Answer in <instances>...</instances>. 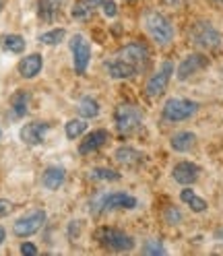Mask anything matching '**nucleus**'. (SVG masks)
<instances>
[{"mask_svg": "<svg viewBox=\"0 0 223 256\" xmlns=\"http://www.w3.org/2000/svg\"><path fill=\"white\" fill-rule=\"evenodd\" d=\"M116 159L124 166H136L142 159V155L138 151H134L132 147H122V149L116 151Z\"/></svg>", "mask_w": 223, "mask_h": 256, "instance_id": "nucleus-22", "label": "nucleus"}, {"mask_svg": "<svg viewBox=\"0 0 223 256\" xmlns=\"http://www.w3.org/2000/svg\"><path fill=\"white\" fill-rule=\"evenodd\" d=\"M2 6H4V0H0V10H2Z\"/></svg>", "mask_w": 223, "mask_h": 256, "instance_id": "nucleus-38", "label": "nucleus"}, {"mask_svg": "<svg viewBox=\"0 0 223 256\" xmlns=\"http://www.w3.org/2000/svg\"><path fill=\"white\" fill-rule=\"evenodd\" d=\"M60 10V0H42L40 2V17L46 23H52Z\"/></svg>", "mask_w": 223, "mask_h": 256, "instance_id": "nucleus-21", "label": "nucleus"}, {"mask_svg": "<svg viewBox=\"0 0 223 256\" xmlns=\"http://www.w3.org/2000/svg\"><path fill=\"white\" fill-rule=\"evenodd\" d=\"M83 2L91 8V10H95V8H98V6H102L104 4V0H83Z\"/></svg>", "mask_w": 223, "mask_h": 256, "instance_id": "nucleus-36", "label": "nucleus"}, {"mask_svg": "<svg viewBox=\"0 0 223 256\" xmlns=\"http://www.w3.org/2000/svg\"><path fill=\"white\" fill-rule=\"evenodd\" d=\"M46 130H48V124L29 122L27 126L21 128V138H23V142H27V145H40V142L44 140Z\"/></svg>", "mask_w": 223, "mask_h": 256, "instance_id": "nucleus-13", "label": "nucleus"}, {"mask_svg": "<svg viewBox=\"0 0 223 256\" xmlns=\"http://www.w3.org/2000/svg\"><path fill=\"white\" fill-rule=\"evenodd\" d=\"M180 198H182V202H186L194 213H204V211H206V200L200 198L194 190L184 188V190L180 192Z\"/></svg>", "mask_w": 223, "mask_h": 256, "instance_id": "nucleus-17", "label": "nucleus"}, {"mask_svg": "<svg viewBox=\"0 0 223 256\" xmlns=\"http://www.w3.org/2000/svg\"><path fill=\"white\" fill-rule=\"evenodd\" d=\"M44 223H46V211L36 209V211H31V213H27L21 219L14 221L12 232H14V236H19V238H29V236L38 234Z\"/></svg>", "mask_w": 223, "mask_h": 256, "instance_id": "nucleus-6", "label": "nucleus"}, {"mask_svg": "<svg viewBox=\"0 0 223 256\" xmlns=\"http://www.w3.org/2000/svg\"><path fill=\"white\" fill-rule=\"evenodd\" d=\"M106 138H108L106 130H95V132H91V134L81 142L78 151H81V153H91V151H95V149H100L104 142H106Z\"/></svg>", "mask_w": 223, "mask_h": 256, "instance_id": "nucleus-18", "label": "nucleus"}, {"mask_svg": "<svg viewBox=\"0 0 223 256\" xmlns=\"http://www.w3.org/2000/svg\"><path fill=\"white\" fill-rule=\"evenodd\" d=\"M78 114H81L83 118H95V116L100 114V106H98V102L91 100V98L81 100V104H78Z\"/></svg>", "mask_w": 223, "mask_h": 256, "instance_id": "nucleus-23", "label": "nucleus"}, {"mask_svg": "<svg viewBox=\"0 0 223 256\" xmlns=\"http://www.w3.org/2000/svg\"><path fill=\"white\" fill-rule=\"evenodd\" d=\"M166 219H168V223H180V219H182V215L178 213V209H174V206H170V209L166 211Z\"/></svg>", "mask_w": 223, "mask_h": 256, "instance_id": "nucleus-31", "label": "nucleus"}, {"mask_svg": "<svg viewBox=\"0 0 223 256\" xmlns=\"http://www.w3.org/2000/svg\"><path fill=\"white\" fill-rule=\"evenodd\" d=\"M2 44H4V50L12 52V54H21L25 50V40L21 36H14V34L12 36H4Z\"/></svg>", "mask_w": 223, "mask_h": 256, "instance_id": "nucleus-24", "label": "nucleus"}, {"mask_svg": "<svg viewBox=\"0 0 223 256\" xmlns=\"http://www.w3.org/2000/svg\"><path fill=\"white\" fill-rule=\"evenodd\" d=\"M145 29L147 34L151 36V40L157 46H170L174 40V25L172 21L166 17V14L157 12V10H149L145 12Z\"/></svg>", "mask_w": 223, "mask_h": 256, "instance_id": "nucleus-1", "label": "nucleus"}, {"mask_svg": "<svg viewBox=\"0 0 223 256\" xmlns=\"http://www.w3.org/2000/svg\"><path fill=\"white\" fill-rule=\"evenodd\" d=\"M64 38V29H52V31H46V34L40 36V42L42 44H48V46H56L62 42Z\"/></svg>", "mask_w": 223, "mask_h": 256, "instance_id": "nucleus-25", "label": "nucleus"}, {"mask_svg": "<svg viewBox=\"0 0 223 256\" xmlns=\"http://www.w3.org/2000/svg\"><path fill=\"white\" fill-rule=\"evenodd\" d=\"M93 178H102V180H118L120 176L114 170H106V168H98L93 170Z\"/></svg>", "mask_w": 223, "mask_h": 256, "instance_id": "nucleus-28", "label": "nucleus"}, {"mask_svg": "<svg viewBox=\"0 0 223 256\" xmlns=\"http://www.w3.org/2000/svg\"><path fill=\"white\" fill-rule=\"evenodd\" d=\"M188 36H190V42H192L196 48H200V50H217V48L221 46L219 31L215 29L213 23L204 21V19L192 23Z\"/></svg>", "mask_w": 223, "mask_h": 256, "instance_id": "nucleus-2", "label": "nucleus"}, {"mask_svg": "<svg viewBox=\"0 0 223 256\" xmlns=\"http://www.w3.org/2000/svg\"><path fill=\"white\" fill-rule=\"evenodd\" d=\"M162 2L168 4V6H172V8H178V6L186 4V0H162Z\"/></svg>", "mask_w": 223, "mask_h": 256, "instance_id": "nucleus-35", "label": "nucleus"}, {"mask_svg": "<svg viewBox=\"0 0 223 256\" xmlns=\"http://www.w3.org/2000/svg\"><path fill=\"white\" fill-rule=\"evenodd\" d=\"M0 136H2V130H0Z\"/></svg>", "mask_w": 223, "mask_h": 256, "instance_id": "nucleus-41", "label": "nucleus"}, {"mask_svg": "<svg viewBox=\"0 0 223 256\" xmlns=\"http://www.w3.org/2000/svg\"><path fill=\"white\" fill-rule=\"evenodd\" d=\"M172 72H174V62L166 60L162 66H159V70L149 78V83H147V95H149V98H157V95H162L168 89Z\"/></svg>", "mask_w": 223, "mask_h": 256, "instance_id": "nucleus-7", "label": "nucleus"}, {"mask_svg": "<svg viewBox=\"0 0 223 256\" xmlns=\"http://www.w3.org/2000/svg\"><path fill=\"white\" fill-rule=\"evenodd\" d=\"M4 236H6V234H4V228H2V226H0V244H2V242H4Z\"/></svg>", "mask_w": 223, "mask_h": 256, "instance_id": "nucleus-37", "label": "nucleus"}, {"mask_svg": "<svg viewBox=\"0 0 223 256\" xmlns=\"http://www.w3.org/2000/svg\"><path fill=\"white\" fill-rule=\"evenodd\" d=\"M70 50L74 54V70L78 74H83L87 70L89 60H91V46L81 36H72L70 38Z\"/></svg>", "mask_w": 223, "mask_h": 256, "instance_id": "nucleus-10", "label": "nucleus"}, {"mask_svg": "<svg viewBox=\"0 0 223 256\" xmlns=\"http://www.w3.org/2000/svg\"><path fill=\"white\" fill-rule=\"evenodd\" d=\"M118 58L124 60L126 64H130L136 72H142L147 68V64H149V50L142 44L132 42L128 46H124L122 50L118 52Z\"/></svg>", "mask_w": 223, "mask_h": 256, "instance_id": "nucleus-5", "label": "nucleus"}, {"mask_svg": "<svg viewBox=\"0 0 223 256\" xmlns=\"http://www.w3.org/2000/svg\"><path fill=\"white\" fill-rule=\"evenodd\" d=\"M12 211V202L6 200V198H0V217H4Z\"/></svg>", "mask_w": 223, "mask_h": 256, "instance_id": "nucleus-33", "label": "nucleus"}, {"mask_svg": "<svg viewBox=\"0 0 223 256\" xmlns=\"http://www.w3.org/2000/svg\"><path fill=\"white\" fill-rule=\"evenodd\" d=\"M64 182V170L62 168H48L44 172V186L50 188V190H56L62 186Z\"/></svg>", "mask_w": 223, "mask_h": 256, "instance_id": "nucleus-19", "label": "nucleus"}, {"mask_svg": "<svg viewBox=\"0 0 223 256\" xmlns=\"http://www.w3.org/2000/svg\"><path fill=\"white\" fill-rule=\"evenodd\" d=\"M104 12H106V17H116V12H118V6L114 0H104Z\"/></svg>", "mask_w": 223, "mask_h": 256, "instance_id": "nucleus-30", "label": "nucleus"}, {"mask_svg": "<svg viewBox=\"0 0 223 256\" xmlns=\"http://www.w3.org/2000/svg\"><path fill=\"white\" fill-rule=\"evenodd\" d=\"M98 238H100V242H102L106 248L118 250V252L130 250V248L134 246V240H132L128 234L120 232V230H102V232L98 234Z\"/></svg>", "mask_w": 223, "mask_h": 256, "instance_id": "nucleus-8", "label": "nucleus"}, {"mask_svg": "<svg viewBox=\"0 0 223 256\" xmlns=\"http://www.w3.org/2000/svg\"><path fill=\"white\" fill-rule=\"evenodd\" d=\"M196 112H198L196 102L182 100V98H172L164 106V118L170 120V122H184L188 118H192Z\"/></svg>", "mask_w": 223, "mask_h": 256, "instance_id": "nucleus-4", "label": "nucleus"}, {"mask_svg": "<svg viewBox=\"0 0 223 256\" xmlns=\"http://www.w3.org/2000/svg\"><path fill=\"white\" fill-rule=\"evenodd\" d=\"M91 12H93V10H91V8H89V6H87V4L83 2V0H81V2H76V4H74L72 17H74V19H87Z\"/></svg>", "mask_w": 223, "mask_h": 256, "instance_id": "nucleus-29", "label": "nucleus"}, {"mask_svg": "<svg viewBox=\"0 0 223 256\" xmlns=\"http://www.w3.org/2000/svg\"><path fill=\"white\" fill-rule=\"evenodd\" d=\"M198 174H200V170H198L194 164H190V162H180L176 168L172 170L174 180H176L178 184H182V186L194 184L196 178H198Z\"/></svg>", "mask_w": 223, "mask_h": 256, "instance_id": "nucleus-12", "label": "nucleus"}, {"mask_svg": "<svg viewBox=\"0 0 223 256\" xmlns=\"http://www.w3.org/2000/svg\"><path fill=\"white\" fill-rule=\"evenodd\" d=\"M12 106V116L14 118H21L27 114V108H29V93L27 91H17L10 100Z\"/></svg>", "mask_w": 223, "mask_h": 256, "instance_id": "nucleus-20", "label": "nucleus"}, {"mask_svg": "<svg viewBox=\"0 0 223 256\" xmlns=\"http://www.w3.org/2000/svg\"><path fill=\"white\" fill-rule=\"evenodd\" d=\"M172 149L178 151V153H186L190 151L194 145H196V134L194 132H188V130H182V132H176L172 136Z\"/></svg>", "mask_w": 223, "mask_h": 256, "instance_id": "nucleus-15", "label": "nucleus"}, {"mask_svg": "<svg viewBox=\"0 0 223 256\" xmlns=\"http://www.w3.org/2000/svg\"><path fill=\"white\" fill-rule=\"evenodd\" d=\"M106 70L114 76V78H130V76H134V74H138L130 64H126L124 60H120L118 56L114 58V60H108L106 62Z\"/></svg>", "mask_w": 223, "mask_h": 256, "instance_id": "nucleus-14", "label": "nucleus"}, {"mask_svg": "<svg viewBox=\"0 0 223 256\" xmlns=\"http://www.w3.org/2000/svg\"><path fill=\"white\" fill-rule=\"evenodd\" d=\"M126 2H132V0H126Z\"/></svg>", "mask_w": 223, "mask_h": 256, "instance_id": "nucleus-40", "label": "nucleus"}, {"mask_svg": "<svg viewBox=\"0 0 223 256\" xmlns=\"http://www.w3.org/2000/svg\"><path fill=\"white\" fill-rule=\"evenodd\" d=\"M85 128H87V122L85 120H70L66 124V136L68 138H78V134H83L85 132Z\"/></svg>", "mask_w": 223, "mask_h": 256, "instance_id": "nucleus-26", "label": "nucleus"}, {"mask_svg": "<svg viewBox=\"0 0 223 256\" xmlns=\"http://www.w3.org/2000/svg\"><path fill=\"white\" fill-rule=\"evenodd\" d=\"M140 120H142V112H140L136 106H132V104H122V106L116 108L114 122H116L118 132H122V134L134 132L136 128L140 126Z\"/></svg>", "mask_w": 223, "mask_h": 256, "instance_id": "nucleus-3", "label": "nucleus"}, {"mask_svg": "<svg viewBox=\"0 0 223 256\" xmlns=\"http://www.w3.org/2000/svg\"><path fill=\"white\" fill-rule=\"evenodd\" d=\"M213 2H217V4H223V0H213Z\"/></svg>", "mask_w": 223, "mask_h": 256, "instance_id": "nucleus-39", "label": "nucleus"}, {"mask_svg": "<svg viewBox=\"0 0 223 256\" xmlns=\"http://www.w3.org/2000/svg\"><path fill=\"white\" fill-rule=\"evenodd\" d=\"M206 64H209V60H206L204 54H200V52L188 54V56L180 62V66H178V78H180V81H186V78H190L194 72L202 70Z\"/></svg>", "mask_w": 223, "mask_h": 256, "instance_id": "nucleus-11", "label": "nucleus"}, {"mask_svg": "<svg viewBox=\"0 0 223 256\" xmlns=\"http://www.w3.org/2000/svg\"><path fill=\"white\" fill-rule=\"evenodd\" d=\"M21 254H25V256H34V254H38V248L31 244V242H25V244L21 246Z\"/></svg>", "mask_w": 223, "mask_h": 256, "instance_id": "nucleus-34", "label": "nucleus"}, {"mask_svg": "<svg viewBox=\"0 0 223 256\" xmlns=\"http://www.w3.org/2000/svg\"><path fill=\"white\" fill-rule=\"evenodd\" d=\"M136 206V198L126 194V192H114V194H108L104 198L98 200L93 213H100L106 209H134Z\"/></svg>", "mask_w": 223, "mask_h": 256, "instance_id": "nucleus-9", "label": "nucleus"}, {"mask_svg": "<svg viewBox=\"0 0 223 256\" xmlns=\"http://www.w3.org/2000/svg\"><path fill=\"white\" fill-rule=\"evenodd\" d=\"M168 250L164 248V244L157 242V240H149V242H145V246H142V254H147V256H162Z\"/></svg>", "mask_w": 223, "mask_h": 256, "instance_id": "nucleus-27", "label": "nucleus"}, {"mask_svg": "<svg viewBox=\"0 0 223 256\" xmlns=\"http://www.w3.org/2000/svg\"><path fill=\"white\" fill-rule=\"evenodd\" d=\"M40 70H42V56H40V54H29L27 58H23V60L19 62V72H21V76H25V78L36 76Z\"/></svg>", "mask_w": 223, "mask_h": 256, "instance_id": "nucleus-16", "label": "nucleus"}, {"mask_svg": "<svg viewBox=\"0 0 223 256\" xmlns=\"http://www.w3.org/2000/svg\"><path fill=\"white\" fill-rule=\"evenodd\" d=\"M81 226H83L81 221H72L70 226H68V238H70V240H74L78 234H81Z\"/></svg>", "mask_w": 223, "mask_h": 256, "instance_id": "nucleus-32", "label": "nucleus"}]
</instances>
